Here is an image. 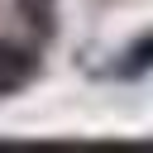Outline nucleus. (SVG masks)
Masks as SVG:
<instances>
[{
  "label": "nucleus",
  "mask_w": 153,
  "mask_h": 153,
  "mask_svg": "<svg viewBox=\"0 0 153 153\" xmlns=\"http://www.w3.org/2000/svg\"><path fill=\"white\" fill-rule=\"evenodd\" d=\"M81 72L96 76V81H143V76H153V29H139L120 48L81 53Z\"/></svg>",
  "instance_id": "nucleus-1"
},
{
  "label": "nucleus",
  "mask_w": 153,
  "mask_h": 153,
  "mask_svg": "<svg viewBox=\"0 0 153 153\" xmlns=\"http://www.w3.org/2000/svg\"><path fill=\"white\" fill-rule=\"evenodd\" d=\"M38 76H43V57H38V48L14 43V38H0V100L29 91Z\"/></svg>",
  "instance_id": "nucleus-2"
},
{
  "label": "nucleus",
  "mask_w": 153,
  "mask_h": 153,
  "mask_svg": "<svg viewBox=\"0 0 153 153\" xmlns=\"http://www.w3.org/2000/svg\"><path fill=\"white\" fill-rule=\"evenodd\" d=\"M29 14H33V24H43V29H53V0H19Z\"/></svg>",
  "instance_id": "nucleus-3"
}]
</instances>
